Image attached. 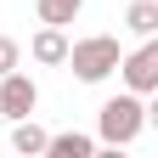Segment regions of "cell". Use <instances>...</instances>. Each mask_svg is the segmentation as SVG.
<instances>
[{
    "label": "cell",
    "instance_id": "5b68a950",
    "mask_svg": "<svg viewBox=\"0 0 158 158\" xmlns=\"http://www.w3.org/2000/svg\"><path fill=\"white\" fill-rule=\"evenodd\" d=\"M28 56L34 62H45V68H56V62H68V34L56 28V23H45L34 34V45H28Z\"/></svg>",
    "mask_w": 158,
    "mask_h": 158
},
{
    "label": "cell",
    "instance_id": "3957f363",
    "mask_svg": "<svg viewBox=\"0 0 158 158\" xmlns=\"http://www.w3.org/2000/svg\"><path fill=\"white\" fill-rule=\"evenodd\" d=\"M118 73H124V85L135 96L158 90V34H147V45H135L130 56H118Z\"/></svg>",
    "mask_w": 158,
    "mask_h": 158
},
{
    "label": "cell",
    "instance_id": "9c48e42d",
    "mask_svg": "<svg viewBox=\"0 0 158 158\" xmlns=\"http://www.w3.org/2000/svg\"><path fill=\"white\" fill-rule=\"evenodd\" d=\"M79 6H85V0H40V23H56V28H62V23L79 17Z\"/></svg>",
    "mask_w": 158,
    "mask_h": 158
},
{
    "label": "cell",
    "instance_id": "277c9868",
    "mask_svg": "<svg viewBox=\"0 0 158 158\" xmlns=\"http://www.w3.org/2000/svg\"><path fill=\"white\" fill-rule=\"evenodd\" d=\"M34 107H40V85H34V79H28V73H17V68H11V73H0V113L17 124V118H28Z\"/></svg>",
    "mask_w": 158,
    "mask_h": 158
},
{
    "label": "cell",
    "instance_id": "ba28073f",
    "mask_svg": "<svg viewBox=\"0 0 158 158\" xmlns=\"http://www.w3.org/2000/svg\"><path fill=\"white\" fill-rule=\"evenodd\" d=\"M45 141H51V135L34 124V113H28V118H17V130H11V147H17V152H28V158H34V152H45Z\"/></svg>",
    "mask_w": 158,
    "mask_h": 158
},
{
    "label": "cell",
    "instance_id": "30bf717a",
    "mask_svg": "<svg viewBox=\"0 0 158 158\" xmlns=\"http://www.w3.org/2000/svg\"><path fill=\"white\" fill-rule=\"evenodd\" d=\"M17 62H23V45H17V40H6V34H0V73H11Z\"/></svg>",
    "mask_w": 158,
    "mask_h": 158
},
{
    "label": "cell",
    "instance_id": "8992f818",
    "mask_svg": "<svg viewBox=\"0 0 158 158\" xmlns=\"http://www.w3.org/2000/svg\"><path fill=\"white\" fill-rule=\"evenodd\" d=\"M124 28L130 34H158V0H130V6H124Z\"/></svg>",
    "mask_w": 158,
    "mask_h": 158
},
{
    "label": "cell",
    "instance_id": "6da1fadb",
    "mask_svg": "<svg viewBox=\"0 0 158 158\" xmlns=\"http://www.w3.org/2000/svg\"><path fill=\"white\" fill-rule=\"evenodd\" d=\"M96 130H102V141H107V147H130L135 135L147 130V102H141L135 90L107 96V102H102V118H96Z\"/></svg>",
    "mask_w": 158,
    "mask_h": 158
},
{
    "label": "cell",
    "instance_id": "7a4b0ae2",
    "mask_svg": "<svg viewBox=\"0 0 158 158\" xmlns=\"http://www.w3.org/2000/svg\"><path fill=\"white\" fill-rule=\"evenodd\" d=\"M68 68L85 79V85H96V79L118 73V40L113 34H90V40H73L68 45Z\"/></svg>",
    "mask_w": 158,
    "mask_h": 158
},
{
    "label": "cell",
    "instance_id": "8fae6325",
    "mask_svg": "<svg viewBox=\"0 0 158 158\" xmlns=\"http://www.w3.org/2000/svg\"><path fill=\"white\" fill-rule=\"evenodd\" d=\"M147 96H152V102H147V124L158 130V90H147Z\"/></svg>",
    "mask_w": 158,
    "mask_h": 158
},
{
    "label": "cell",
    "instance_id": "52a82bcc",
    "mask_svg": "<svg viewBox=\"0 0 158 158\" xmlns=\"http://www.w3.org/2000/svg\"><path fill=\"white\" fill-rule=\"evenodd\" d=\"M45 152H51V158H90V152H96V135H79V130L51 135V141H45Z\"/></svg>",
    "mask_w": 158,
    "mask_h": 158
}]
</instances>
